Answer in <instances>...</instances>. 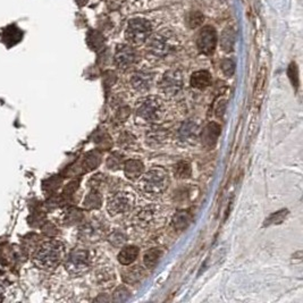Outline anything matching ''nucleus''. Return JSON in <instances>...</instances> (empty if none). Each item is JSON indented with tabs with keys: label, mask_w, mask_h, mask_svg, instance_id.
I'll return each mask as SVG.
<instances>
[{
	"label": "nucleus",
	"mask_w": 303,
	"mask_h": 303,
	"mask_svg": "<svg viewBox=\"0 0 303 303\" xmlns=\"http://www.w3.org/2000/svg\"><path fill=\"white\" fill-rule=\"evenodd\" d=\"M169 184L168 174L165 169L155 168L142 174L138 181L139 191L147 198L153 199L165 192Z\"/></svg>",
	"instance_id": "obj_1"
},
{
	"label": "nucleus",
	"mask_w": 303,
	"mask_h": 303,
	"mask_svg": "<svg viewBox=\"0 0 303 303\" xmlns=\"http://www.w3.org/2000/svg\"><path fill=\"white\" fill-rule=\"evenodd\" d=\"M65 256V246L59 241L43 243L34 254V264L42 269H54L63 261Z\"/></svg>",
	"instance_id": "obj_2"
},
{
	"label": "nucleus",
	"mask_w": 303,
	"mask_h": 303,
	"mask_svg": "<svg viewBox=\"0 0 303 303\" xmlns=\"http://www.w3.org/2000/svg\"><path fill=\"white\" fill-rule=\"evenodd\" d=\"M147 42H148L147 49L149 53L158 58H163L173 54L179 47L177 37L170 31H161L150 35Z\"/></svg>",
	"instance_id": "obj_3"
},
{
	"label": "nucleus",
	"mask_w": 303,
	"mask_h": 303,
	"mask_svg": "<svg viewBox=\"0 0 303 303\" xmlns=\"http://www.w3.org/2000/svg\"><path fill=\"white\" fill-rule=\"evenodd\" d=\"M166 115V108L161 99L157 97H147L139 102L135 116L143 124H157Z\"/></svg>",
	"instance_id": "obj_4"
},
{
	"label": "nucleus",
	"mask_w": 303,
	"mask_h": 303,
	"mask_svg": "<svg viewBox=\"0 0 303 303\" xmlns=\"http://www.w3.org/2000/svg\"><path fill=\"white\" fill-rule=\"evenodd\" d=\"M151 35V23L146 18H133L127 24L125 39L130 45L141 46Z\"/></svg>",
	"instance_id": "obj_5"
},
{
	"label": "nucleus",
	"mask_w": 303,
	"mask_h": 303,
	"mask_svg": "<svg viewBox=\"0 0 303 303\" xmlns=\"http://www.w3.org/2000/svg\"><path fill=\"white\" fill-rule=\"evenodd\" d=\"M92 265L90 251L85 249H75L70 253L66 260V270L72 276H81L87 273Z\"/></svg>",
	"instance_id": "obj_6"
},
{
	"label": "nucleus",
	"mask_w": 303,
	"mask_h": 303,
	"mask_svg": "<svg viewBox=\"0 0 303 303\" xmlns=\"http://www.w3.org/2000/svg\"><path fill=\"white\" fill-rule=\"evenodd\" d=\"M159 89L167 98H174L183 89V74L178 70L167 71L161 81L159 83Z\"/></svg>",
	"instance_id": "obj_7"
},
{
	"label": "nucleus",
	"mask_w": 303,
	"mask_h": 303,
	"mask_svg": "<svg viewBox=\"0 0 303 303\" xmlns=\"http://www.w3.org/2000/svg\"><path fill=\"white\" fill-rule=\"evenodd\" d=\"M135 199L129 192H116L109 198L107 203V210L111 216L127 214L132 210Z\"/></svg>",
	"instance_id": "obj_8"
},
{
	"label": "nucleus",
	"mask_w": 303,
	"mask_h": 303,
	"mask_svg": "<svg viewBox=\"0 0 303 303\" xmlns=\"http://www.w3.org/2000/svg\"><path fill=\"white\" fill-rule=\"evenodd\" d=\"M197 46L200 53L211 55L217 46V33L211 26H206L199 32Z\"/></svg>",
	"instance_id": "obj_9"
},
{
	"label": "nucleus",
	"mask_w": 303,
	"mask_h": 303,
	"mask_svg": "<svg viewBox=\"0 0 303 303\" xmlns=\"http://www.w3.org/2000/svg\"><path fill=\"white\" fill-rule=\"evenodd\" d=\"M137 58V54L132 46L130 45H118L115 51V63L118 69L126 70L132 65Z\"/></svg>",
	"instance_id": "obj_10"
},
{
	"label": "nucleus",
	"mask_w": 303,
	"mask_h": 303,
	"mask_svg": "<svg viewBox=\"0 0 303 303\" xmlns=\"http://www.w3.org/2000/svg\"><path fill=\"white\" fill-rule=\"evenodd\" d=\"M162 213L159 207L157 206H150L143 208L141 211H139L137 216V222L139 225L142 227H151L157 224V222L161 221Z\"/></svg>",
	"instance_id": "obj_11"
},
{
	"label": "nucleus",
	"mask_w": 303,
	"mask_h": 303,
	"mask_svg": "<svg viewBox=\"0 0 303 303\" xmlns=\"http://www.w3.org/2000/svg\"><path fill=\"white\" fill-rule=\"evenodd\" d=\"M153 82V74L148 71L135 72L131 77V85L138 92H147Z\"/></svg>",
	"instance_id": "obj_12"
},
{
	"label": "nucleus",
	"mask_w": 303,
	"mask_h": 303,
	"mask_svg": "<svg viewBox=\"0 0 303 303\" xmlns=\"http://www.w3.org/2000/svg\"><path fill=\"white\" fill-rule=\"evenodd\" d=\"M145 170V166L140 160H127L124 163V174L127 178L135 181V179L140 178L141 175Z\"/></svg>",
	"instance_id": "obj_13"
},
{
	"label": "nucleus",
	"mask_w": 303,
	"mask_h": 303,
	"mask_svg": "<svg viewBox=\"0 0 303 303\" xmlns=\"http://www.w3.org/2000/svg\"><path fill=\"white\" fill-rule=\"evenodd\" d=\"M191 86L198 90H203L211 83V75L208 71H198L191 76Z\"/></svg>",
	"instance_id": "obj_14"
},
{
	"label": "nucleus",
	"mask_w": 303,
	"mask_h": 303,
	"mask_svg": "<svg viewBox=\"0 0 303 303\" xmlns=\"http://www.w3.org/2000/svg\"><path fill=\"white\" fill-rule=\"evenodd\" d=\"M199 127L193 121H187L178 130V139L181 141L189 142L197 137Z\"/></svg>",
	"instance_id": "obj_15"
},
{
	"label": "nucleus",
	"mask_w": 303,
	"mask_h": 303,
	"mask_svg": "<svg viewBox=\"0 0 303 303\" xmlns=\"http://www.w3.org/2000/svg\"><path fill=\"white\" fill-rule=\"evenodd\" d=\"M138 256H139V249L137 246L134 245L126 246V248L122 249L121 252L118 253V261L121 262L122 265L129 266L137 260Z\"/></svg>",
	"instance_id": "obj_16"
},
{
	"label": "nucleus",
	"mask_w": 303,
	"mask_h": 303,
	"mask_svg": "<svg viewBox=\"0 0 303 303\" xmlns=\"http://www.w3.org/2000/svg\"><path fill=\"white\" fill-rule=\"evenodd\" d=\"M162 251L160 249H151L149 251H147L145 257H143V262H145V266L148 269L154 268L160 260V258L162 257Z\"/></svg>",
	"instance_id": "obj_17"
},
{
	"label": "nucleus",
	"mask_w": 303,
	"mask_h": 303,
	"mask_svg": "<svg viewBox=\"0 0 303 303\" xmlns=\"http://www.w3.org/2000/svg\"><path fill=\"white\" fill-rule=\"evenodd\" d=\"M190 223H191V216L189 213H186V211H179V213L175 215L173 218V226L179 230L186 228Z\"/></svg>",
	"instance_id": "obj_18"
},
{
	"label": "nucleus",
	"mask_w": 303,
	"mask_h": 303,
	"mask_svg": "<svg viewBox=\"0 0 303 303\" xmlns=\"http://www.w3.org/2000/svg\"><path fill=\"white\" fill-rule=\"evenodd\" d=\"M147 139H148V143H150V145L159 146L161 145V143L166 142L167 132L165 130H160V129L151 130L148 135H147Z\"/></svg>",
	"instance_id": "obj_19"
},
{
	"label": "nucleus",
	"mask_w": 303,
	"mask_h": 303,
	"mask_svg": "<svg viewBox=\"0 0 303 303\" xmlns=\"http://www.w3.org/2000/svg\"><path fill=\"white\" fill-rule=\"evenodd\" d=\"M217 127H219L218 125L216 124H210L206 127V130L203 131L202 134H208V137L207 135H205V137H202V142H210V145L213 143V141H216V139L218 138L219 135V130H216V132H214L215 129H217Z\"/></svg>",
	"instance_id": "obj_20"
},
{
	"label": "nucleus",
	"mask_w": 303,
	"mask_h": 303,
	"mask_svg": "<svg viewBox=\"0 0 303 303\" xmlns=\"http://www.w3.org/2000/svg\"><path fill=\"white\" fill-rule=\"evenodd\" d=\"M84 238H90V240L94 241V238H98L100 236V227L98 225H87L81 230Z\"/></svg>",
	"instance_id": "obj_21"
},
{
	"label": "nucleus",
	"mask_w": 303,
	"mask_h": 303,
	"mask_svg": "<svg viewBox=\"0 0 303 303\" xmlns=\"http://www.w3.org/2000/svg\"><path fill=\"white\" fill-rule=\"evenodd\" d=\"M175 175L178 178H187L191 175V166L185 161L178 162L175 166Z\"/></svg>",
	"instance_id": "obj_22"
},
{
	"label": "nucleus",
	"mask_w": 303,
	"mask_h": 303,
	"mask_svg": "<svg viewBox=\"0 0 303 303\" xmlns=\"http://www.w3.org/2000/svg\"><path fill=\"white\" fill-rule=\"evenodd\" d=\"M289 214L288 210H282V211H278V213L274 214L270 216L268 219H266V223L265 225H270V224H280V223L283 222V219H284V217L286 216V215Z\"/></svg>",
	"instance_id": "obj_23"
},
{
	"label": "nucleus",
	"mask_w": 303,
	"mask_h": 303,
	"mask_svg": "<svg viewBox=\"0 0 303 303\" xmlns=\"http://www.w3.org/2000/svg\"><path fill=\"white\" fill-rule=\"evenodd\" d=\"M109 242L115 246H121L126 242V236L123 232H114L109 236Z\"/></svg>",
	"instance_id": "obj_24"
},
{
	"label": "nucleus",
	"mask_w": 303,
	"mask_h": 303,
	"mask_svg": "<svg viewBox=\"0 0 303 303\" xmlns=\"http://www.w3.org/2000/svg\"><path fill=\"white\" fill-rule=\"evenodd\" d=\"M222 70L225 73L226 76H232L235 71L234 62L230 61V59H225V61L222 63Z\"/></svg>",
	"instance_id": "obj_25"
},
{
	"label": "nucleus",
	"mask_w": 303,
	"mask_h": 303,
	"mask_svg": "<svg viewBox=\"0 0 303 303\" xmlns=\"http://www.w3.org/2000/svg\"><path fill=\"white\" fill-rule=\"evenodd\" d=\"M3 293H5V286H3L1 283H0V300H2Z\"/></svg>",
	"instance_id": "obj_26"
}]
</instances>
